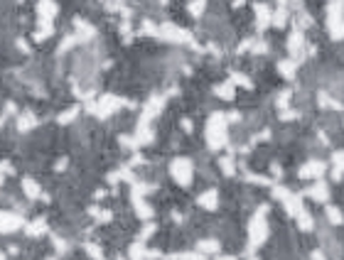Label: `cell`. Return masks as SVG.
I'll return each mask as SVG.
<instances>
[{"label":"cell","instance_id":"cell-15","mask_svg":"<svg viewBox=\"0 0 344 260\" xmlns=\"http://www.w3.org/2000/svg\"><path fill=\"white\" fill-rule=\"evenodd\" d=\"M219 241H214V238H211V241H199V243H197V250H199V253H202V255H206V253H219Z\"/></svg>","mask_w":344,"mask_h":260},{"label":"cell","instance_id":"cell-4","mask_svg":"<svg viewBox=\"0 0 344 260\" xmlns=\"http://www.w3.org/2000/svg\"><path fill=\"white\" fill-rule=\"evenodd\" d=\"M22 216H17L13 211H3V231L10 233V231H17V228H22Z\"/></svg>","mask_w":344,"mask_h":260},{"label":"cell","instance_id":"cell-28","mask_svg":"<svg viewBox=\"0 0 344 260\" xmlns=\"http://www.w3.org/2000/svg\"><path fill=\"white\" fill-rule=\"evenodd\" d=\"M155 228H157L155 223H145V226H143V231H140V241H148L152 233H155Z\"/></svg>","mask_w":344,"mask_h":260},{"label":"cell","instance_id":"cell-7","mask_svg":"<svg viewBox=\"0 0 344 260\" xmlns=\"http://www.w3.org/2000/svg\"><path fill=\"white\" fill-rule=\"evenodd\" d=\"M305 196H310V199H315V201H327L330 189H327V184H325V182H315V184L305 192Z\"/></svg>","mask_w":344,"mask_h":260},{"label":"cell","instance_id":"cell-17","mask_svg":"<svg viewBox=\"0 0 344 260\" xmlns=\"http://www.w3.org/2000/svg\"><path fill=\"white\" fill-rule=\"evenodd\" d=\"M128 255H130V260L148 258V250H145V246H143V241H140V243H133V246H130V250H128Z\"/></svg>","mask_w":344,"mask_h":260},{"label":"cell","instance_id":"cell-25","mask_svg":"<svg viewBox=\"0 0 344 260\" xmlns=\"http://www.w3.org/2000/svg\"><path fill=\"white\" fill-rule=\"evenodd\" d=\"M285 22H288V13H285V10L273 13V25L275 27H285Z\"/></svg>","mask_w":344,"mask_h":260},{"label":"cell","instance_id":"cell-11","mask_svg":"<svg viewBox=\"0 0 344 260\" xmlns=\"http://www.w3.org/2000/svg\"><path fill=\"white\" fill-rule=\"evenodd\" d=\"M22 189H25V196L28 199H40L42 192H40V184L35 182L32 177H25L22 179Z\"/></svg>","mask_w":344,"mask_h":260},{"label":"cell","instance_id":"cell-27","mask_svg":"<svg viewBox=\"0 0 344 260\" xmlns=\"http://www.w3.org/2000/svg\"><path fill=\"white\" fill-rule=\"evenodd\" d=\"M86 253H89V255H91V258L94 260H103V255H101V250H98V246H94V243H86Z\"/></svg>","mask_w":344,"mask_h":260},{"label":"cell","instance_id":"cell-24","mask_svg":"<svg viewBox=\"0 0 344 260\" xmlns=\"http://www.w3.org/2000/svg\"><path fill=\"white\" fill-rule=\"evenodd\" d=\"M170 260H204V255L187 250V253H175V255H170Z\"/></svg>","mask_w":344,"mask_h":260},{"label":"cell","instance_id":"cell-1","mask_svg":"<svg viewBox=\"0 0 344 260\" xmlns=\"http://www.w3.org/2000/svg\"><path fill=\"white\" fill-rule=\"evenodd\" d=\"M226 113H211L209 125H206V140H209V148L211 150H219L221 145L226 142Z\"/></svg>","mask_w":344,"mask_h":260},{"label":"cell","instance_id":"cell-18","mask_svg":"<svg viewBox=\"0 0 344 260\" xmlns=\"http://www.w3.org/2000/svg\"><path fill=\"white\" fill-rule=\"evenodd\" d=\"M325 214H327V221H332L334 226H342L344 216H342V211H339L337 206H327V209H325Z\"/></svg>","mask_w":344,"mask_h":260},{"label":"cell","instance_id":"cell-10","mask_svg":"<svg viewBox=\"0 0 344 260\" xmlns=\"http://www.w3.org/2000/svg\"><path fill=\"white\" fill-rule=\"evenodd\" d=\"M303 42H305L303 30H300V27H295L293 32H290V40H288V49H290V54H298V52H300V47H303Z\"/></svg>","mask_w":344,"mask_h":260},{"label":"cell","instance_id":"cell-16","mask_svg":"<svg viewBox=\"0 0 344 260\" xmlns=\"http://www.w3.org/2000/svg\"><path fill=\"white\" fill-rule=\"evenodd\" d=\"M234 83H219V86H214V94H217V96L219 98H226V101H229V98H234Z\"/></svg>","mask_w":344,"mask_h":260},{"label":"cell","instance_id":"cell-21","mask_svg":"<svg viewBox=\"0 0 344 260\" xmlns=\"http://www.w3.org/2000/svg\"><path fill=\"white\" fill-rule=\"evenodd\" d=\"M229 79H231V83H239V86H244V89H251V86H253L251 79L244 76V74H239V71H229Z\"/></svg>","mask_w":344,"mask_h":260},{"label":"cell","instance_id":"cell-30","mask_svg":"<svg viewBox=\"0 0 344 260\" xmlns=\"http://www.w3.org/2000/svg\"><path fill=\"white\" fill-rule=\"evenodd\" d=\"M204 8H206V3H192V5H190V10H192V15H194V17H199Z\"/></svg>","mask_w":344,"mask_h":260},{"label":"cell","instance_id":"cell-32","mask_svg":"<svg viewBox=\"0 0 344 260\" xmlns=\"http://www.w3.org/2000/svg\"><path fill=\"white\" fill-rule=\"evenodd\" d=\"M182 128H184V133H192V121L190 118H182Z\"/></svg>","mask_w":344,"mask_h":260},{"label":"cell","instance_id":"cell-9","mask_svg":"<svg viewBox=\"0 0 344 260\" xmlns=\"http://www.w3.org/2000/svg\"><path fill=\"white\" fill-rule=\"evenodd\" d=\"M332 179H342L344 175V150H334L332 152Z\"/></svg>","mask_w":344,"mask_h":260},{"label":"cell","instance_id":"cell-12","mask_svg":"<svg viewBox=\"0 0 344 260\" xmlns=\"http://www.w3.org/2000/svg\"><path fill=\"white\" fill-rule=\"evenodd\" d=\"M133 204H136V214L140 216V219H150L152 216L150 204H145V201H143V196H136V194H133Z\"/></svg>","mask_w":344,"mask_h":260},{"label":"cell","instance_id":"cell-2","mask_svg":"<svg viewBox=\"0 0 344 260\" xmlns=\"http://www.w3.org/2000/svg\"><path fill=\"white\" fill-rule=\"evenodd\" d=\"M170 175L177 182L179 187H190L192 184V175H194V164L190 157H175L170 164Z\"/></svg>","mask_w":344,"mask_h":260},{"label":"cell","instance_id":"cell-3","mask_svg":"<svg viewBox=\"0 0 344 260\" xmlns=\"http://www.w3.org/2000/svg\"><path fill=\"white\" fill-rule=\"evenodd\" d=\"M303 179H320L322 175H325V162H317V160H312V162L303 164V169L298 172Z\"/></svg>","mask_w":344,"mask_h":260},{"label":"cell","instance_id":"cell-8","mask_svg":"<svg viewBox=\"0 0 344 260\" xmlns=\"http://www.w3.org/2000/svg\"><path fill=\"white\" fill-rule=\"evenodd\" d=\"M253 10H256V22H258V30H266L268 25H273V13H268V8L266 5H253Z\"/></svg>","mask_w":344,"mask_h":260},{"label":"cell","instance_id":"cell-22","mask_svg":"<svg viewBox=\"0 0 344 260\" xmlns=\"http://www.w3.org/2000/svg\"><path fill=\"white\" fill-rule=\"evenodd\" d=\"M246 182L263 184V187H273V179H271V177H261V175H253V172H246Z\"/></svg>","mask_w":344,"mask_h":260},{"label":"cell","instance_id":"cell-23","mask_svg":"<svg viewBox=\"0 0 344 260\" xmlns=\"http://www.w3.org/2000/svg\"><path fill=\"white\" fill-rule=\"evenodd\" d=\"M295 69H298V62H280L278 64V71L283 76H295Z\"/></svg>","mask_w":344,"mask_h":260},{"label":"cell","instance_id":"cell-5","mask_svg":"<svg viewBox=\"0 0 344 260\" xmlns=\"http://www.w3.org/2000/svg\"><path fill=\"white\" fill-rule=\"evenodd\" d=\"M37 10H40V20H42V25H52V20H55V15H57V8L55 3H37Z\"/></svg>","mask_w":344,"mask_h":260},{"label":"cell","instance_id":"cell-33","mask_svg":"<svg viewBox=\"0 0 344 260\" xmlns=\"http://www.w3.org/2000/svg\"><path fill=\"white\" fill-rule=\"evenodd\" d=\"M217 260H236V258H234V255H219Z\"/></svg>","mask_w":344,"mask_h":260},{"label":"cell","instance_id":"cell-14","mask_svg":"<svg viewBox=\"0 0 344 260\" xmlns=\"http://www.w3.org/2000/svg\"><path fill=\"white\" fill-rule=\"evenodd\" d=\"M298 228H303V231H312V226H315V221H312V214L305 209V211H300V216H298Z\"/></svg>","mask_w":344,"mask_h":260},{"label":"cell","instance_id":"cell-20","mask_svg":"<svg viewBox=\"0 0 344 260\" xmlns=\"http://www.w3.org/2000/svg\"><path fill=\"white\" fill-rule=\"evenodd\" d=\"M47 231V221L44 219H37V221H32L28 226V236H40V233H44Z\"/></svg>","mask_w":344,"mask_h":260},{"label":"cell","instance_id":"cell-6","mask_svg":"<svg viewBox=\"0 0 344 260\" xmlns=\"http://www.w3.org/2000/svg\"><path fill=\"white\" fill-rule=\"evenodd\" d=\"M197 204L202 206V209H209V211H214L217 206H219V192L217 189H206L199 199H197Z\"/></svg>","mask_w":344,"mask_h":260},{"label":"cell","instance_id":"cell-13","mask_svg":"<svg viewBox=\"0 0 344 260\" xmlns=\"http://www.w3.org/2000/svg\"><path fill=\"white\" fill-rule=\"evenodd\" d=\"M35 125H37V118H35V113H30L28 110V113L17 121V130H20V133H28V130L35 128Z\"/></svg>","mask_w":344,"mask_h":260},{"label":"cell","instance_id":"cell-19","mask_svg":"<svg viewBox=\"0 0 344 260\" xmlns=\"http://www.w3.org/2000/svg\"><path fill=\"white\" fill-rule=\"evenodd\" d=\"M79 106H74V108H67L64 110V113H62V115H59V118H57V123L59 125H67V123H71V121H74V118H76V115H79Z\"/></svg>","mask_w":344,"mask_h":260},{"label":"cell","instance_id":"cell-26","mask_svg":"<svg viewBox=\"0 0 344 260\" xmlns=\"http://www.w3.org/2000/svg\"><path fill=\"white\" fill-rule=\"evenodd\" d=\"M219 167H221L224 175H234V160H231V157H224V160L219 162Z\"/></svg>","mask_w":344,"mask_h":260},{"label":"cell","instance_id":"cell-29","mask_svg":"<svg viewBox=\"0 0 344 260\" xmlns=\"http://www.w3.org/2000/svg\"><path fill=\"white\" fill-rule=\"evenodd\" d=\"M295 118H300V113L298 110H280V121H295Z\"/></svg>","mask_w":344,"mask_h":260},{"label":"cell","instance_id":"cell-31","mask_svg":"<svg viewBox=\"0 0 344 260\" xmlns=\"http://www.w3.org/2000/svg\"><path fill=\"white\" fill-rule=\"evenodd\" d=\"M67 164H69V160H67V157H62V160L55 164V169H57V172H64V167H67Z\"/></svg>","mask_w":344,"mask_h":260}]
</instances>
